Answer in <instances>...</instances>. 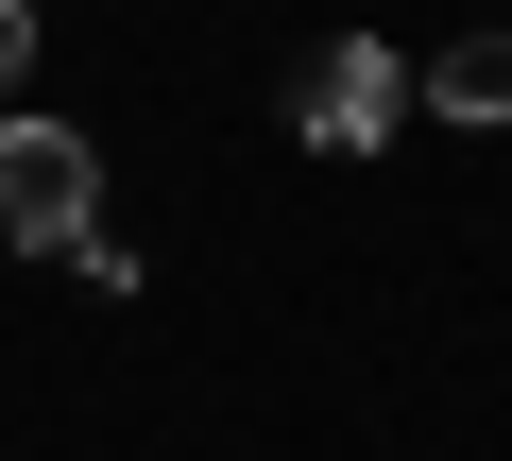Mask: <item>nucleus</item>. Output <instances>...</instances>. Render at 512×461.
<instances>
[{
	"instance_id": "f257e3e1",
	"label": "nucleus",
	"mask_w": 512,
	"mask_h": 461,
	"mask_svg": "<svg viewBox=\"0 0 512 461\" xmlns=\"http://www.w3.org/2000/svg\"><path fill=\"white\" fill-rule=\"evenodd\" d=\"M86 222H103V154L69 120H18V103H0V240H18V257H69Z\"/></svg>"
},
{
	"instance_id": "f03ea898",
	"label": "nucleus",
	"mask_w": 512,
	"mask_h": 461,
	"mask_svg": "<svg viewBox=\"0 0 512 461\" xmlns=\"http://www.w3.org/2000/svg\"><path fill=\"white\" fill-rule=\"evenodd\" d=\"M393 120H410V52L393 35H325L308 86H291V137L308 154H393Z\"/></svg>"
},
{
	"instance_id": "7ed1b4c3",
	"label": "nucleus",
	"mask_w": 512,
	"mask_h": 461,
	"mask_svg": "<svg viewBox=\"0 0 512 461\" xmlns=\"http://www.w3.org/2000/svg\"><path fill=\"white\" fill-rule=\"evenodd\" d=\"M410 86H427V103H444V120L478 137V120H512V35H461V52H427Z\"/></svg>"
},
{
	"instance_id": "20e7f679",
	"label": "nucleus",
	"mask_w": 512,
	"mask_h": 461,
	"mask_svg": "<svg viewBox=\"0 0 512 461\" xmlns=\"http://www.w3.org/2000/svg\"><path fill=\"white\" fill-rule=\"evenodd\" d=\"M18 69H35V0H0V103H18Z\"/></svg>"
}]
</instances>
